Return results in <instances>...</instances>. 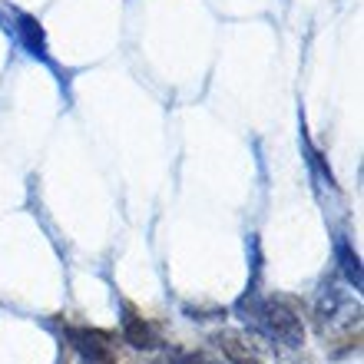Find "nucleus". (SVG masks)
Returning <instances> with one entry per match:
<instances>
[{
  "mask_svg": "<svg viewBox=\"0 0 364 364\" xmlns=\"http://www.w3.org/2000/svg\"><path fill=\"white\" fill-rule=\"evenodd\" d=\"M259 318H262V325H265V331H269L272 338H278V341H285V345H291V348H298L305 341L301 315H298L295 308H288V301H282V298L265 301V305L259 308Z\"/></svg>",
  "mask_w": 364,
  "mask_h": 364,
  "instance_id": "1",
  "label": "nucleus"
},
{
  "mask_svg": "<svg viewBox=\"0 0 364 364\" xmlns=\"http://www.w3.org/2000/svg\"><path fill=\"white\" fill-rule=\"evenodd\" d=\"M215 345H219V351L225 355L229 364H265L259 348L252 345L245 335H239V331H219Z\"/></svg>",
  "mask_w": 364,
  "mask_h": 364,
  "instance_id": "2",
  "label": "nucleus"
},
{
  "mask_svg": "<svg viewBox=\"0 0 364 364\" xmlns=\"http://www.w3.org/2000/svg\"><path fill=\"white\" fill-rule=\"evenodd\" d=\"M73 345H77L83 364H119V358L113 355V348L100 331H77L73 335Z\"/></svg>",
  "mask_w": 364,
  "mask_h": 364,
  "instance_id": "3",
  "label": "nucleus"
},
{
  "mask_svg": "<svg viewBox=\"0 0 364 364\" xmlns=\"http://www.w3.org/2000/svg\"><path fill=\"white\" fill-rule=\"evenodd\" d=\"M123 338L133 348H143V351H153V348L159 345V338H156L153 325H149L143 315H136V311H126V318H123Z\"/></svg>",
  "mask_w": 364,
  "mask_h": 364,
  "instance_id": "4",
  "label": "nucleus"
}]
</instances>
